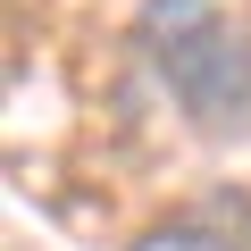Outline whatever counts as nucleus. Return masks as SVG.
<instances>
[{
    "label": "nucleus",
    "mask_w": 251,
    "mask_h": 251,
    "mask_svg": "<svg viewBox=\"0 0 251 251\" xmlns=\"http://www.w3.org/2000/svg\"><path fill=\"white\" fill-rule=\"evenodd\" d=\"M134 50L201 134H243L251 126V34L218 0H143Z\"/></svg>",
    "instance_id": "1"
}]
</instances>
